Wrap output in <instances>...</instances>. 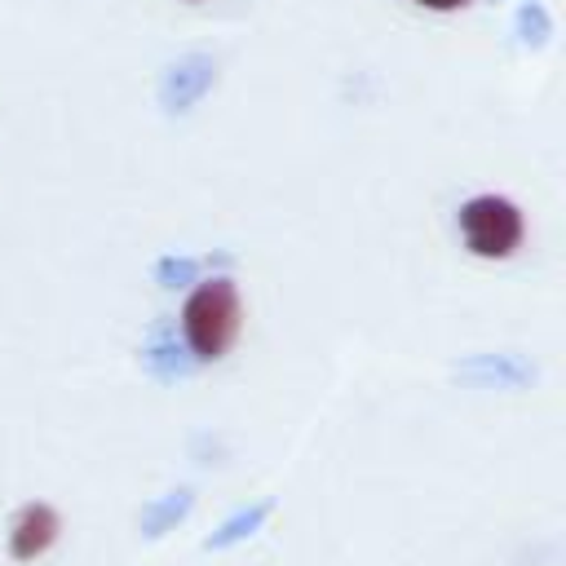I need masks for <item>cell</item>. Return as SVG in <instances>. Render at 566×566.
I'll use <instances>...</instances> for the list:
<instances>
[{"mask_svg": "<svg viewBox=\"0 0 566 566\" xmlns=\"http://www.w3.org/2000/svg\"><path fill=\"white\" fill-rule=\"evenodd\" d=\"M243 327V301L234 279H208L199 283L181 305V332L199 358H221Z\"/></svg>", "mask_w": 566, "mask_h": 566, "instance_id": "6da1fadb", "label": "cell"}, {"mask_svg": "<svg viewBox=\"0 0 566 566\" xmlns=\"http://www.w3.org/2000/svg\"><path fill=\"white\" fill-rule=\"evenodd\" d=\"M460 234H464V248L473 256H486V261H500V256H513L522 234H526V221H522V208L504 195H473L469 203H460Z\"/></svg>", "mask_w": 566, "mask_h": 566, "instance_id": "7a4b0ae2", "label": "cell"}, {"mask_svg": "<svg viewBox=\"0 0 566 566\" xmlns=\"http://www.w3.org/2000/svg\"><path fill=\"white\" fill-rule=\"evenodd\" d=\"M57 531H62V517H57L53 504H44V500L22 504V509L13 513V526H9V557H13V562H35V557H44V553L53 548Z\"/></svg>", "mask_w": 566, "mask_h": 566, "instance_id": "3957f363", "label": "cell"}, {"mask_svg": "<svg viewBox=\"0 0 566 566\" xmlns=\"http://www.w3.org/2000/svg\"><path fill=\"white\" fill-rule=\"evenodd\" d=\"M416 4H424V9H438V13H451V9H464L469 0H416Z\"/></svg>", "mask_w": 566, "mask_h": 566, "instance_id": "277c9868", "label": "cell"}]
</instances>
